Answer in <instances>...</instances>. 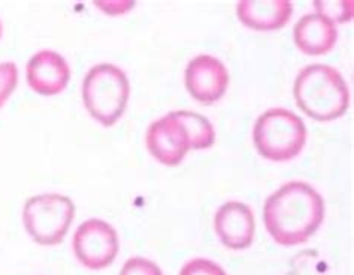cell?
Listing matches in <instances>:
<instances>
[{
	"instance_id": "obj_16",
	"label": "cell",
	"mask_w": 354,
	"mask_h": 275,
	"mask_svg": "<svg viewBox=\"0 0 354 275\" xmlns=\"http://www.w3.org/2000/svg\"><path fill=\"white\" fill-rule=\"evenodd\" d=\"M120 275H163V272L153 260L132 258L123 265Z\"/></svg>"
},
{
	"instance_id": "obj_13",
	"label": "cell",
	"mask_w": 354,
	"mask_h": 275,
	"mask_svg": "<svg viewBox=\"0 0 354 275\" xmlns=\"http://www.w3.org/2000/svg\"><path fill=\"white\" fill-rule=\"evenodd\" d=\"M187 132L192 150L209 149L216 142V131L207 117L193 111H174Z\"/></svg>"
},
{
	"instance_id": "obj_19",
	"label": "cell",
	"mask_w": 354,
	"mask_h": 275,
	"mask_svg": "<svg viewBox=\"0 0 354 275\" xmlns=\"http://www.w3.org/2000/svg\"><path fill=\"white\" fill-rule=\"evenodd\" d=\"M2 30H3V27H2V21H0V36H2Z\"/></svg>"
},
{
	"instance_id": "obj_14",
	"label": "cell",
	"mask_w": 354,
	"mask_h": 275,
	"mask_svg": "<svg viewBox=\"0 0 354 275\" xmlns=\"http://www.w3.org/2000/svg\"><path fill=\"white\" fill-rule=\"evenodd\" d=\"M317 14L328 18L332 23H346L353 18V2L347 0H332V2H314Z\"/></svg>"
},
{
	"instance_id": "obj_1",
	"label": "cell",
	"mask_w": 354,
	"mask_h": 275,
	"mask_svg": "<svg viewBox=\"0 0 354 275\" xmlns=\"http://www.w3.org/2000/svg\"><path fill=\"white\" fill-rule=\"evenodd\" d=\"M324 218V200L308 182L290 181L269 196L263 222L275 243L297 245L317 232Z\"/></svg>"
},
{
	"instance_id": "obj_12",
	"label": "cell",
	"mask_w": 354,
	"mask_h": 275,
	"mask_svg": "<svg viewBox=\"0 0 354 275\" xmlns=\"http://www.w3.org/2000/svg\"><path fill=\"white\" fill-rule=\"evenodd\" d=\"M238 18L254 30H278L293 15L288 0H244L236 5Z\"/></svg>"
},
{
	"instance_id": "obj_5",
	"label": "cell",
	"mask_w": 354,
	"mask_h": 275,
	"mask_svg": "<svg viewBox=\"0 0 354 275\" xmlns=\"http://www.w3.org/2000/svg\"><path fill=\"white\" fill-rule=\"evenodd\" d=\"M75 217L72 199L57 193L32 196L23 208L27 234L41 245H57L66 236Z\"/></svg>"
},
{
	"instance_id": "obj_11",
	"label": "cell",
	"mask_w": 354,
	"mask_h": 275,
	"mask_svg": "<svg viewBox=\"0 0 354 275\" xmlns=\"http://www.w3.org/2000/svg\"><path fill=\"white\" fill-rule=\"evenodd\" d=\"M293 39L302 53L322 56L329 53L337 44V24L317 12L306 14L295 24Z\"/></svg>"
},
{
	"instance_id": "obj_15",
	"label": "cell",
	"mask_w": 354,
	"mask_h": 275,
	"mask_svg": "<svg viewBox=\"0 0 354 275\" xmlns=\"http://www.w3.org/2000/svg\"><path fill=\"white\" fill-rule=\"evenodd\" d=\"M18 84V68L14 61L0 63V108L14 93Z\"/></svg>"
},
{
	"instance_id": "obj_3",
	"label": "cell",
	"mask_w": 354,
	"mask_h": 275,
	"mask_svg": "<svg viewBox=\"0 0 354 275\" xmlns=\"http://www.w3.org/2000/svg\"><path fill=\"white\" fill-rule=\"evenodd\" d=\"M130 96V82L123 69L111 63L93 66L82 82V100L99 123L114 126L124 114Z\"/></svg>"
},
{
	"instance_id": "obj_17",
	"label": "cell",
	"mask_w": 354,
	"mask_h": 275,
	"mask_svg": "<svg viewBox=\"0 0 354 275\" xmlns=\"http://www.w3.org/2000/svg\"><path fill=\"white\" fill-rule=\"evenodd\" d=\"M180 275H227L216 262L208 259H193L183 267Z\"/></svg>"
},
{
	"instance_id": "obj_18",
	"label": "cell",
	"mask_w": 354,
	"mask_h": 275,
	"mask_svg": "<svg viewBox=\"0 0 354 275\" xmlns=\"http://www.w3.org/2000/svg\"><path fill=\"white\" fill-rule=\"evenodd\" d=\"M95 6H97L102 11L111 14V15H118V14H126L129 9L135 6V2H129V0H113V2H95Z\"/></svg>"
},
{
	"instance_id": "obj_8",
	"label": "cell",
	"mask_w": 354,
	"mask_h": 275,
	"mask_svg": "<svg viewBox=\"0 0 354 275\" xmlns=\"http://www.w3.org/2000/svg\"><path fill=\"white\" fill-rule=\"evenodd\" d=\"M145 141L153 158L167 167L181 163L185 154L192 150L187 132L175 113L153 122L147 131Z\"/></svg>"
},
{
	"instance_id": "obj_9",
	"label": "cell",
	"mask_w": 354,
	"mask_h": 275,
	"mask_svg": "<svg viewBox=\"0 0 354 275\" xmlns=\"http://www.w3.org/2000/svg\"><path fill=\"white\" fill-rule=\"evenodd\" d=\"M26 72L30 88L42 96L62 93L71 79V68L66 59L53 50L33 54L27 61Z\"/></svg>"
},
{
	"instance_id": "obj_10",
	"label": "cell",
	"mask_w": 354,
	"mask_h": 275,
	"mask_svg": "<svg viewBox=\"0 0 354 275\" xmlns=\"http://www.w3.org/2000/svg\"><path fill=\"white\" fill-rule=\"evenodd\" d=\"M214 227L227 249L244 250L251 245L256 232L254 214L247 204L230 200L223 204L214 217Z\"/></svg>"
},
{
	"instance_id": "obj_6",
	"label": "cell",
	"mask_w": 354,
	"mask_h": 275,
	"mask_svg": "<svg viewBox=\"0 0 354 275\" xmlns=\"http://www.w3.org/2000/svg\"><path fill=\"white\" fill-rule=\"evenodd\" d=\"M118 235L109 223L88 218L81 223L73 235V252L77 259L90 269H104L117 258Z\"/></svg>"
},
{
	"instance_id": "obj_4",
	"label": "cell",
	"mask_w": 354,
	"mask_h": 275,
	"mask_svg": "<svg viewBox=\"0 0 354 275\" xmlns=\"http://www.w3.org/2000/svg\"><path fill=\"white\" fill-rule=\"evenodd\" d=\"M253 140L257 151L265 159L286 162L302 151L306 141V127L302 118L290 109L272 108L259 115Z\"/></svg>"
},
{
	"instance_id": "obj_7",
	"label": "cell",
	"mask_w": 354,
	"mask_h": 275,
	"mask_svg": "<svg viewBox=\"0 0 354 275\" xmlns=\"http://www.w3.org/2000/svg\"><path fill=\"white\" fill-rule=\"evenodd\" d=\"M189 93L202 104H214L225 96L229 86V72L223 63L201 54L189 61L184 73Z\"/></svg>"
},
{
	"instance_id": "obj_2",
	"label": "cell",
	"mask_w": 354,
	"mask_h": 275,
	"mask_svg": "<svg viewBox=\"0 0 354 275\" xmlns=\"http://www.w3.org/2000/svg\"><path fill=\"white\" fill-rule=\"evenodd\" d=\"M293 96L297 106L317 122H332L347 113L350 91L341 73L315 63L305 66L295 79Z\"/></svg>"
}]
</instances>
